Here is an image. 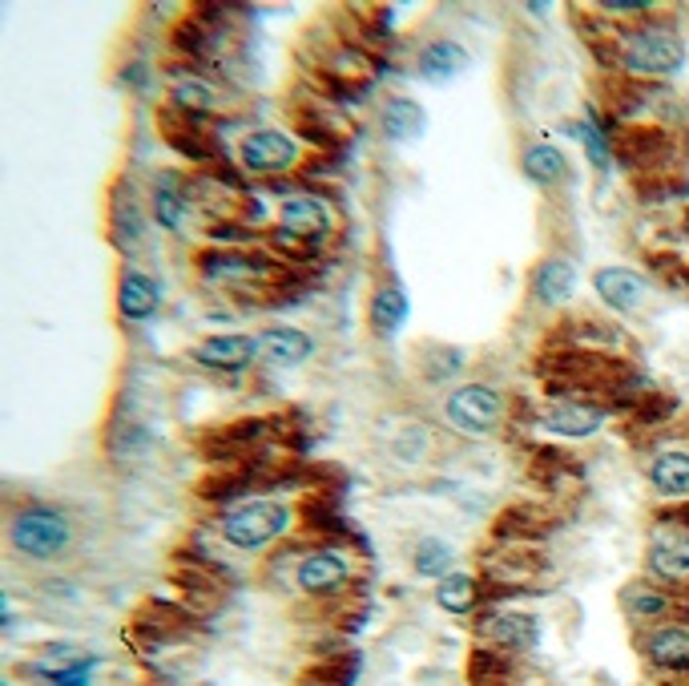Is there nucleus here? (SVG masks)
<instances>
[{"instance_id": "nucleus-1", "label": "nucleus", "mask_w": 689, "mask_h": 686, "mask_svg": "<svg viewBox=\"0 0 689 686\" xmlns=\"http://www.w3.org/2000/svg\"><path fill=\"white\" fill-rule=\"evenodd\" d=\"M9 542L21 557H33V561H53V557L69 554L73 521L57 510L33 505V510L17 513V517L9 521Z\"/></svg>"}, {"instance_id": "nucleus-2", "label": "nucleus", "mask_w": 689, "mask_h": 686, "mask_svg": "<svg viewBox=\"0 0 689 686\" xmlns=\"http://www.w3.org/2000/svg\"><path fill=\"white\" fill-rule=\"evenodd\" d=\"M287 525H291V513L282 510L279 501H255V505H243V510L226 513L223 537L234 549H262V545H270L279 533H287Z\"/></svg>"}, {"instance_id": "nucleus-3", "label": "nucleus", "mask_w": 689, "mask_h": 686, "mask_svg": "<svg viewBox=\"0 0 689 686\" xmlns=\"http://www.w3.org/2000/svg\"><path fill=\"white\" fill-rule=\"evenodd\" d=\"M681 61H686V49L666 29H645V33L629 36V45H625V65L642 77H669L681 69Z\"/></svg>"}, {"instance_id": "nucleus-4", "label": "nucleus", "mask_w": 689, "mask_h": 686, "mask_svg": "<svg viewBox=\"0 0 689 686\" xmlns=\"http://www.w3.org/2000/svg\"><path fill=\"white\" fill-rule=\"evenodd\" d=\"M504 400L500 392L488 388V384H464L448 396V420L460 428V432H492L500 425Z\"/></svg>"}, {"instance_id": "nucleus-5", "label": "nucleus", "mask_w": 689, "mask_h": 686, "mask_svg": "<svg viewBox=\"0 0 689 686\" xmlns=\"http://www.w3.org/2000/svg\"><path fill=\"white\" fill-rule=\"evenodd\" d=\"M299 158V146L294 138H287L282 130H255L246 133L243 142V167L255 170V174H279Z\"/></svg>"}, {"instance_id": "nucleus-6", "label": "nucleus", "mask_w": 689, "mask_h": 686, "mask_svg": "<svg viewBox=\"0 0 689 686\" xmlns=\"http://www.w3.org/2000/svg\"><path fill=\"white\" fill-rule=\"evenodd\" d=\"M282 226H287V235L291 238H311V243H323L331 235V206L323 199H311V194H299V199H287L279 211Z\"/></svg>"}, {"instance_id": "nucleus-7", "label": "nucleus", "mask_w": 689, "mask_h": 686, "mask_svg": "<svg viewBox=\"0 0 689 686\" xmlns=\"http://www.w3.org/2000/svg\"><path fill=\"white\" fill-rule=\"evenodd\" d=\"M258 352V340L250 335H211L194 347V360L202 367H214V372H243Z\"/></svg>"}, {"instance_id": "nucleus-8", "label": "nucleus", "mask_w": 689, "mask_h": 686, "mask_svg": "<svg viewBox=\"0 0 689 686\" xmlns=\"http://www.w3.org/2000/svg\"><path fill=\"white\" fill-rule=\"evenodd\" d=\"M593 287L613 311H637L645 303V279L625 271V267H601Z\"/></svg>"}, {"instance_id": "nucleus-9", "label": "nucleus", "mask_w": 689, "mask_h": 686, "mask_svg": "<svg viewBox=\"0 0 689 686\" xmlns=\"http://www.w3.org/2000/svg\"><path fill=\"white\" fill-rule=\"evenodd\" d=\"M347 561H343V554H335V549H319V554L303 557V566H299V586H303L306 593H335L347 581Z\"/></svg>"}, {"instance_id": "nucleus-10", "label": "nucleus", "mask_w": 689, "mask_h": 686, "mask_svg": "<svg viewBox=\"0 0 689 686\" xmlns=\"http://www.w3.org/2000/svg\"><path fill=\"white\" fill-rule=\"evenodd\" d=\"M315 343L306 340V332H294V328H270V332L258 335V355H267L270 364L279 367H294L311 360Z\"/></svg>"}, {"instance_id": "nucleus-11", "label": "nucleus", "mask_w": 689, "mask_h": 686, "mask_svg": "<svg viewBox=\"0 0 689 686\" xmlns=\"http://www.w3.org/2000/svg\"><path fill=\"white\" fill-rule=\"evenodd\" d=\"M540 425L549 428V432H561V437H593L596 428H601V412L589 408V404H557L549 412L540 416Z\"/></svg>"}, {"instance_id": "nucleus-12", "label": "nucleus", "mask_w": 689, "mask_h": 686, "mask_svg": "<svg viewBox=\"0 0 689 686\" xmlns=\"http://www.w3.org/2000/svg\"><path fill=\"white\" fill-rule=\"evenodd\" d=\"M117 303H121L126 320H146L158 308V283L146 279L141 271H126L121 275V287H117Z\"/></svg>"}, {"instance_id": "nucleus-13", "label": "nucleus", "mask_w": 689, "mask_h": 686, "mask_svg": "<svg viewBox=\"0 0 689 686\" xmlns=\"http://www.w3.org/2000/svg\"><path fill=\"white\" fill-rule=\"evenodd\" d=\"M573 283H577V275L569 262L545 259L537 267V275H532V296H537L540 303H564V299L573 296Z\"/></svg>"}, {"instance_id": "nucleus-14", "label": "nucleus", "mask_w": 689, "mask_h": 686, "mask_svg": "<svg viewBox=\"0 0 689 686\" xmlns=\"http://www.w3.org/2000/svg\"><path fill=\"white\" fill-rule=\"evenodd\" d=\"M488 639H496L508 651H532L537 646V618L528 614H496L484 622Z\"/></svg>"}, {"instance_id": "nucleus-15", "label": "nucleus", "mask_w": 689, "mask_h": 686, "mask_svg": "<svg viewBox=\"0 0 689 686\" xmlns=\"http://www.w3.org/2000/svg\"><path fill=\"white\" fill-rule=\"evenodd\" d=\"M384 130L387 138H396V142H416L423 130H428V118H423V109L408 97H391L384 109Z\"/></svg>"}, {"instance_id": "nucleus-16", "label": "nucleus", "mask_w": 689, "mask_h": 686, "mask_svg": "<svg viewBox=\"0 0 689 686\" xmlns=\"http://www.w3.org/2000/svg\"><path fill=\"white\" fill-rule=\"evenodd\" d=\"M420 69L428 82H448V77H456V73L467 69V53L456 41H432L420 53Z\"/></svg>"}, {"instance_id": "nucleus-17", "label": "nucleus", "mask_w": 689, "mask_h": 686, "mask_svg": "<svg viewBox=\"0 0 689 686\" xmlns=\"http://www.w3.org/2000/svg\"><path fill=\"white\" fill-rule=\"evenodd\" d=\"M649 566L661 574V578L678 581L689 574V537H678V533H661L654 537V549H649Z\"/></svg>"}, {"instance_id": "nucleus-18", "label": "nucleus", "mask_w": 689, "mask_h": 686, "mask_svg": "<svg viewBox=\"0 0 689 686\" xmlns=\"http://www.w3.org/2000/svg\"><path fill=\"white\" fill-rule=\"evenodd\" d=\"M654 489L666 497H689V452H661L649 469Z\"/></svg>"}, {"instance_id": "nucleus-19", "label": "nucleus", "mask_w": 689, "mask_h": 686, "mask_svg": "<svg viewBox=\"0 0 689 686\" xmlns=\"http://www.w3.org/2000/svg\"><path fill=\"white\" fill-rule=\"evenodd\" d=\"M408 323V299L399 287H379L372 299V328L379 335H396Z\"/></svg>"}, {"instance_id": "nucleus-20", "label": "nucleus", "mask_w": 689, "mask_h": 686, "mask_svg": "<svg viewBox=\"0 0 689 686\" xmlns=\"http://www.w3.org/2000/svg\"><path fill=\"white\" fill-rule=\"evenodd\" d=\"M525 174L532 178V182H540V186H557V182H564V174H569V162H564L561 150L549 146V142L528 146L525 150Z\"/></svg>"}, {"instance_id": "nucleus-21", "label": "nucleus", "mask_w": 689, "mask_h": 686, "mask_svg": "<svg viewBox=\"0 0 689 686\" xmlns=\"http://www.w3.org/2000/svg\"><path fill=\"white\" fill-rule=\"evenodd\" d=\"M649 663L666 671H686L689 666V630H661L649 639Z\"/></svg>"}, {"instance_id": "nucleus-22", "label": "nucleus", "mask_w": 689, "mask_h": 686, "mask_svg": "<svg viewBox=\"0 0 689 686\" xmlns=\"http://www.w3.org/2000/svg\"><path fill=\"white\" fill-rule=\"evenodd\" d=\"M165 130H170V142L182 150V154H190V158H198V162H211L214 154H218V146L206 138V133L198 130V126H177V118L174 114H165V121H162Z\"/></svg>"}, {"instance_id": "nucleus-23", "label": "nucleus", "mask_w": 689, "mask_h": 686, "mask_svg": "<svg viewBox=\"0 0 689 686\" xmlns=\"http://www.w3.org/2000/svg\"><path fill=\"white\" fill-rule=\"evenodd\" d=\"M174 106L182 114H211V109H218V94L202 77H182V82H174Z\"/></svg>"}, {"instance_id": "nucleus-24", "label": "nucleus", "mask_w": 689, "mask_h": 686, "mask_svg": "<svg viewBox=\"0 0 689 686\" xmlns=\"http://www.w3.org/2000/svg\"><path fill=\"white\" fill-rule=\"evenodd\" d=\"M435 602L444 605L448 614H467V610L476 605V581L467 578V574H452V578H440Z\"/></svg>"}, {"instance_id": "nucleus-25", "label": "nucleus", "mask_w": 689, "mask_h": 686, "mask_svg": "<svg viewBox=\"0 0 689 686\" xmlns=\"http://www.w3.org/2000/svg\"><path fill=\"white\" fill-rule=\"evenodd\" d=\"M153 211H158L162 226H170V231H182V214H186V202H182V194H177V182H174V178L158 182V190H153Z\"/></svg>"}, {"instance_id": "nucleus-26", "label": "nucleus", "mask_w": 689, "mask_h": 686, "mask_svg": "<svg viewBox=\"0 0 689 686\" xmlns=\"http://www.w3.org/2000/svg\"><path fill=\"white\" fill-rule=\"evenodd\" d=\"M452 557H456V554H452V545L428 537V542H420V549H416V569H420L423 578H448Z\"/></svg>"}, {"instance_id": "nucleus-27", "label": "nucleus", "mask_w": 689, "mask_h": 686, "mask_svg": "<svg viewBox=\"0 0 689 686\" xmlns=\"http://www.w3.org/2000/svg\"><path fill=\"white\" fill-rule=\"evenodd\" d=\"M621 605H625V614L629 618H657V614H666L669 602L661 598L657 590H649V586H629V590L621 593Z\"/></svg>"}, {"instance_id": "nucleus-28", "label": "nucleus", "mask_w": 689, "mask_h": 686, "mask_svg": "<svg viewBox=\"0 0 689 686\" xmlns=\"http://www.w3.org/2000/svg\"><path fill=\"white\" fill-rule=\"evenodd\" d=\"M581 142H584V150H589V158H593L596 167L605 170L609 167V146H605V133L596 130L593 121H589V126H581Z\"/></svg>"}, {"instance_id": "nucleus-29", "label": "nucleus", "mask_w": 689, "mask_h": 686, "mask_svg": "<svg viewBox=\"0 0 689 686\" xmlns=\"http://www.w3.org/2000/svg\"><path fill=\"white\" fill-rule=\"evenodd\" d=\"M605 9H613V12H642V9H649L645 0H609Z\"/></svg>"}]
</instances>
